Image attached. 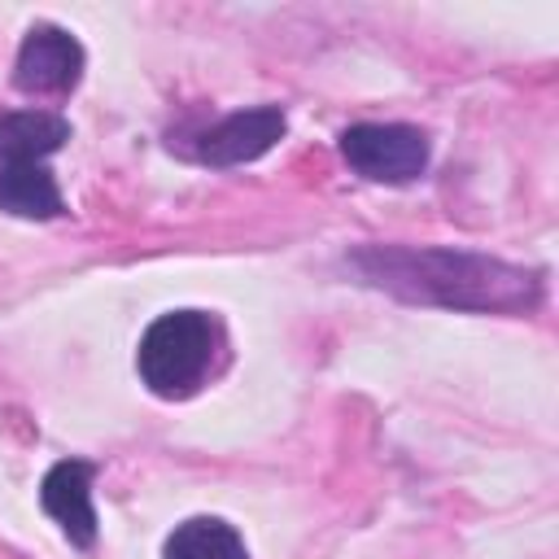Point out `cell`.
I'll use <instances>...</instances> for the list:
<instances>
[{
	"instance_id": "obj_4",
	"label": "cell",
	"mask_w": 559,
	"mask_h": 559,
	"mask_svg": "<svg viewBox=\"0 0 559 559\" xmlns=\"http://www.w3.org/2000/svg\"><path fill=\"white\" fill-rule=\"evenodd\" d=\"M79 79H83V44L52 22H35L22 35L13 61V87L26 96H66L79 87Z\"/></svg>"
},
{
	"instance_id": "obj_8",
	"label": "cell",
	"mask_w": 559,
	"mask_h": 559,
	"mask_svg": "<svg viewBox=\"0 0 559 559\" xmlns=\"http://www.w3.org/2000/svg\"><path fill=\"white\" fill-rule=\"evenodd\" d=\"M0 210L17 218H57L66 201L44 162H22V166H0Z\"/></svg>"
},
{
	"instance_id": "obj_3",
	"label": "cell",
	"mask_w": 559,
	"mask_h": 559,
	"mask_svg": "<svg viewBox=\"0 0 559 559\" xmlns=\"http://www.w3.org/2000/svg\"><path fill=\"white\" fill-rule=\"evenodd\" d=\"M341 157L371 183H411L428 166V135L406 122H354L341 131Z\"/></svg>"
},
{
	"instance_id": "obj_1",
	"label": "cell",
	"mask_w": 559,
	"mask_h": 559,
	"mask_svg": "<svg viewBox=\"0 0 559 559\" xmlns=\"http://www.w3.org/2000/svg\"><path fill=\"white\" fill-rule=\"evenodd\" d=\"M349 266L406 301L450 306V310H489L524 314L542 301V271H524L502 258L463 253V249H411V245H367L349 253Z\"/></svg>"
},
{
	"instance_id": "obj_5",
	"label": "cell",
	"mask_w": 559,
	"mask_h": 559,
	"mask_svg": "<svg viewBox=\"0 0 559 559\" xmlns=\"http://www.w3.org/2000/svg\"><path fill=\"white\" fill-rule=\"evenodd\" d=\"M288 118L280 105H258V109H236L223 122H214L210 131L197 135V162L205 166H240L262 157L266 148H275V140L284 135Z\"/></svg>"
},
{
	"instance_id": "obj_6",
	"label": "cell",
	"mask_w": 559,
	"mask_h": 559,
	"mask_svg": "<svg viewBox=\"0 0 559 559\" xmlns=\"http://www.w3.org/2000/svg\"><path fill=\"white\" fill-rule=\"evenodd\" d=\"M92 476L96 467L83 459H61L48 467L44 485H39V502L44 511L61 524V533L74 546H92L96 542V507H92Z\"/></svg>"
},
{
	"instance_id": "obj_7",
	"label": "cell",
	"mask_w": 559,
	"mask_h": 559,
	"mask_svg": "<svg viewBox=\"0 0 559 559\" xmlns=\"http://www.w3.org/2000/svg\"><path fill=\"white\" fill-rule=\"evenodd\" d=\"M70 140V122L52 109H9L0 114V162L22 166V162H44Z\"/></svg>"
},
{
	"instance_id": "obj_2",
	"label": "cell",
	"mask_w": 559,
	"mask_h": 559,
	"mask_svg": "<svg viewBox=\"0 0 559 559\" xmlns=\"http://www.w3.org/2000/svg\"><path fill=\"white\" fill-rule=\"evenodd\" d=\"M223 349V328L205 310H166L148 323L135 349L140 380L157 397H188L205 384L214 371V358Z\"/></svg>"
},
{
	"instance_id": "obj_9",
	"label": "cell",
	"mask_w": 559,
	"mask_h": 559,
	"mask_svg": "<svg viewBox=\"0 0 559 559\" xmlns=\"http://www.w3.org/2000/svg\"><path fill=\"white\" fill-rule=\"evenodd\" d=\"M162 559H249L245 537L218 515H192L175 524L162 546Z\"/></svg>"
}]
</instances>
